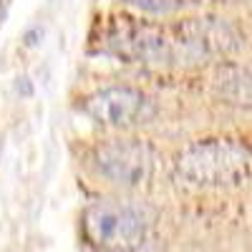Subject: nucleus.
<instances>
[{"label":"nucleus","mask_w":252,"mask_h":252,"mask_svg":"<svg viewBox=\"0 0 252 252\" xmlns=\"http://www.w3.org/2000/svg\"><path fill=\"white\" fill-rule=\"evenodd\" d=\"M177 174L194 187H235L252 174V152L227 139L197 141L177 157Z\"/></svg>","instance_id":"f257e3e1"},{"label":"nucleus","mask_w":252,"mask_h":252,"mask_svg":"<svg viewBox=\"0 0 252 252\" xmlns=\"http://www.w3.org/2000/svg\"><path fill=\"white\" fill-rule=\"evenodd\" d=\"M86 242L101 252H136L146 242L149 222L131 204L96 202L81 220Z\"/></svg>","instance_id":"f03ea898"},{"label":"nucleus","mask_w":252,"mask_h":252,"mask_svg":"<svg viewBox=\"0 0 252 252\" xmlns=\"http://www.w3.org/2000/svg\"><path fill=\"white\" fill-rule=\"evenodd\" d=\"M174 58H224L242 48L240 33L222 18H189L172 28Z\"/></svg>","instance_id":"7ed1b4c3"},{"label":"nucleus","mask_w":252,"mask_h":252,"mask_svg":"<svg viewBox=\"0 0 252 252\" xmlns=\"http://www.w3.org/2000/svg\"><path fill=\"white\" fill-rule=\"evenodd\" d=\"M94 166L111 184L136 189L152 177L154 152L139 139H109L94 149Z\"/></svg>","instance_id":"20e7f679"},{"label":"nucleus","mask_w":252,"mask_h":252,"mask_svg":"<svg viewBox=\"0 0 252 252\" xmlns=\"http://www.w3.org/2000/svg\"><path fill=\"white\" fill-rule=\"evenodd\" d=\"M83 114L101 126L126 129V126L144 124L154 114V103L144 91L134 86H109L86 96Z\"/></svg>","instance_id":"39448f33"},{"label":"nucleus","mask_w":252,"mask_h":252,"mask_svg":"<svg viewBox=\"0 0 252 252\" xmlns=\"http://www.w3.org/2000/svg\"><path fill=\"white\" fill-rule=\"evenodd\" d=\"M109 48L129 61H144V63H161L174 58L172 35H166L161 28L149 23H126L119 26L109 35Z\"/></svg>","instance_id":"423d86ee"},{"label":"nucleus","mask_w":252,"mask_h":252,"mask_svg":"<svg viewBox=\"0 0 252 252\" xmlns=\"http://www.w3.org/2000/svg\"><path fill=\"white\" fill-rule=\"evenodd\" d=\"M217 94L235 106L252 109V68L247 66H232L224 68L217 76Z\"/></svg>","instance_id":"0eeeda50"},{"label":"nucleus","mask_w":252,"mask_h":252,"mask_svg":"<svg viewBox=\"0 0 252 252\" xmlns=\"http://www.w3.org/2000/svg\"><path fill=\"white\" fill-rule=\"evenodd\" d=\"M126 3L141 8L144 13H154V15H164V13H172L179 8V3H174V0H126Z\"/></svg>","instance_id":"6e6552de"}]
</instances>
